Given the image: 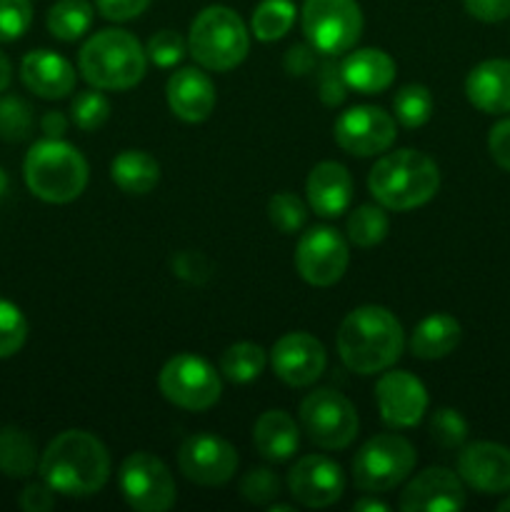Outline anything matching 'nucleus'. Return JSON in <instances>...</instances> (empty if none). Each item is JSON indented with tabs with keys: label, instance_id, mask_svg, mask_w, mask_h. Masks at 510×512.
Here are the masks:
<instances>
[{
	"label": "nucleus",
	"instance_id": "obj_16",
	"mask_svg": "<svg viewBox=\"0 0 510 512\" xmlns=\"http://www.w3.org/2000/svg\"><path fill=\"white\" fill-rule=\"evenodd\" d=\"M288 490L305 508H330L345 493V475L335 460L325 455H305L290 468Z\"/></svg>",
	"mask_w": 510,
	"mask_h": 512
},
{
	"label": "nucleus",
	"instance_id": "obj_52",
	"mask_svg": "<svg viewBox=\"0 0 510 512\" xmlns=\"http://www.w3.org/2000/svg\"><path fill=\"white\" fill-rule=\"evenodd\" d=\"M268 512H293V505H270Z\"/></svg>",
	"mask_w": 510,
	"mask_h": 512
},
{
	"label": "nucleus",
	"instance_id": "obj_19",
	"mask_svg": "<svg viewBox=\"0 0 510 512\" xmlns=\"http://www.w3.org/2000/svg\"><path fill=\"white\" fill-rule=\"evenodd\" d=\"M458 475L483 495L510 490V448L500 443H470L458 455Z\"/></svg>",
	"mask_w": 510,
	"mask_h": 512
},
{
	"label": "nucleus",
	"instance_id": "obj_48",
	"mask_svg": "<svg viewBox=\"0 0 510 512\" xmlns=\"http://www.w3.org/2000/svg\"><path fill=\"white\" fill-rule=\"evenodd\" d=\"M40 128H43V133L48 135V138H63L65 130H68V120H65V115L58 113V110H50V113H45L43 120H40Z\"/></svg>",
	"mask_w": 510,
	"mask_h": 512
},
{
	"label": "nucleus",
	"instance_id": "obj_25",
	"mask_svg": "<svg viewBox=\"0 0 510 512\" xmlns=\"http://www.w3.org/2000/svg\"><path fill=\"white\" fill-rule=\"evenodd\" d=\"M253 445L270 463H285L300 445V430L285 410H265L253 428Z\"/></svg>",
	"mask_w": 510,
	"mask_h": 512
},
{
	"label": "nucleus",
	"instance_id": "obj_32",
	"mask_svg": "<svg viewBox=\"0 0 510 512\" xmlns=\"http://www.w3.org/2000/svg\"><path fill=\"white\" fill-rule=\"evenodd\" d=\"M390 220L383 205H360L348 218V238L358 248H375L388 238Z\"/></svg>",
	"mask_w": 510,
	"mask_h": 512
},
{
	"label": "nucleus",
	"instance_id": "obj_34",
	"mask_svg": "<svg viewBox=\"0 0 510 512\" xmlns=\"http://www.w3.org/2000/svg\"><path fill=\"white\" fill-rule=\"evenodd\" d=\"M33 130V110L25 100L15 95L0 98V138L10 143H20Z\"/></svg>",
	"mask_w": 510,
	"mask_h": 512
},
{
	"label": "nucleus",
	"instance_id": "obj_14",
	"mask_svg": "<svg viewBox=\"0 0 510 512\" xmlns=\"http://www.w3.org/2000/svg\"><path fill=\"white\" fill-rule=\"evenodd\" d=\"M180 473L195 485H225L238 470V453L228 440L210 433L190 435L178 450Z\"/></svg>",
	"mask_w": 510,
	"mask_h": 512
},
{
	"label": "nucleus",
	"instance_id": "obj_45",
	"mask_svg": "<svg viewBox=\"0 0 510 512\" xmlns=\"http://www.w3.org/2000/svg\"><path fill=\"white\" fill-rule=\"evenodd\" d=\"M470 18L480 23H503L510 18V0H463Z\"/></svg>",
	"mask_w": 510,
	"mask_h": 512
},
{
	"label": "nucleus",
	"instance_id": "obj_26",
	"mask_svg": "<svg viewBox=\"0 0 510 512\" xmlns=\"http://www.w3.org/2000/svg\"><path fill=\"white\" fill-rule=\"evenodd\" d=\"M460 323L448 313H433L415 325L410 335V353L420 360H440L460 345Z\"/></svg>",
	"mask_w": 510,
	"mask_h": 512
},
{
	"label": "nucleus",
	"instance_id": "obj_5",
	"mask_svg": "<svg viewBox=\"0 0 510 512\" xmlns=\"http://www.w3.org/2000/svg\"><path fill=\"white\" fill-rule=\"evenodd\" d=\"M25 183L45 203H73L88 185V163L83 153L60 138H45L25 155Z\"/></svg>",
	"mask_w": 510,
	"mask_h": 512
},
{
	"label": "nucleus",
	"instance_id": "obj_37",
	"mask_svg": "<svg viewBox=\"0 0 510 512\" xmlns=\"http://www.w3.org/2000/svg\"><path fill=\"white\" fill-rule=\"evenodd\" d=\"M73 123L78 125L85 133H93V130L103 128L110 118V100L95 90H85V93L75 95L73 100Z\"/></svg>",
	"mask_w": 510,
	"mask_h": 512
},
{
	"label": "nucleus",
	"instance_id": "obj_13",
	"mask_svg": "<svg viewBox=\"0 0 510 512\" xmlns=\"http://www.w3.org/2000/svg\"><path fill=\"white\" fill-rule=\"evenodd\" d=\"M335 143L350 155L373 158L395 143V118L375 105H355L338 115L333 125Z\"/></svg>",
	"mask_w": 510,
	"mask_h": 512
},
{
	"label": "nucleus",
	"instance_id": "obj_33",
	"mask_svg": "<svg viewBox=\"0 0 510 512\" xmlns=\"http://www.w3.org/2000/svg\"><path fill=\"white\" fill-rule=\"evenodd\" d=\"M433 108V95H430V90L420 83L403 85L393 98L395 120L410 130L428 123V120L433 118Z\"/></svg>",
	"mask_w": 510,
	"mask_h": 512
},
{
	"label": "nucleus",
	"instance_id": "obj_31",
	"mask_svg": "<svg viewBox=\"0 0 510 512\" xmlns=\"http://www.w3.org/2000/svg\"><path fill=\"white\" fill-rule=\"evenodd\" d=\"M265 350L258 343H235L220 355V373L230 380V383H253L260 378L265 370Z\"/></svg>",
	"mask_w": 510,
	"mask_h": 512
},
{
	"label": "nucleus",
	"instance_id": "obj_3",
	"mask_svg": "<svg viewBox=\"0 0 510 512\" xmlns=\"http://www.w3.org/2000/svg\"><path fill=\"white\" fill-rule=\"evenodd\" d=\"M440 188V170L420 150H395L383 155L368 175V190L388 210H413L430 203Z\"/></svg>",
	"mask_w": 510,
	"mask_h": 512
},
{
	"label": "nucleus",
	"instance_id": "obj_11",
	"mask_svg": "<svg viewBox=\"0 0 510 512\" xmlns=\"http://www.w3.org/2000/svg\"><path fill=\"white\" fill-rule=\"evenodd\" d=\"M120 493L125 503L140 512H165L175 505L173 473L160 458L150 453H133L123 460L118 473Z\"/></svg>",
	"mask_w": 510,
	"mask_h": 512
},
{
	"label": "nucleus",
	"instance_id": "obj_35",
	"mask_svg": "<svg viewBox=\"0 0 510 512\" xmlns=\"http://www.w3.org/2000/svg\"><path fill=\"white\" fill-rule=\"evenodd\" d=\"M430 438L443 450L463 448L468 440V423L453 408H440L430 415Z\"/></svg>",
	"mask_w": 510,
	"mask_h": 512
},
{
	"label": "nucleus",
	"instance_id": "obj_22",
	"mask_svg": "<svg viewBox=\"0 0 510 512\" xmlns=\"http://www.w3.org/2000/svg\"><path fill=\"white\" fill-rule=\"evenodd\" d=\"M20 78L30 93L48 100H60L73 93L75 68L53 50H33L20 63Z\"/></svg>",
	"mask_w": 510,
	"mask_h": 512
},
{
	"label": "nucleus",
	"instance_id": "obj_51",
	"mask_svg": "<svg viewBox=\"0 0 510 512\" xmlns=\"http://www.w3.org/2000/svg\"><path fill=\"white\" fill-rule=\"evenodd\" d=\"M5 190H8V175H5V170L0 168V195H3Z\"/></svg>",
	"mask_w": 510,
	"mask_h": 512
},
{
	"label": "nucleus",
	"instance_id": "obj_50",
	"mask_svg": "<svg viewBox=\"0 0 510 512\" xmlns=\"http://www.w3.org/2000/svg\"><path fill=\"white\" fill-rule=\"evenodd\" d=\"M10 78H13V70H10V60L0 53V93L10 85Z\"/></svg>",
	"mask_w": 510,
	"mask_h": 512
},
{
	"label": "nucleus",
	"instance_id": "obj_23",
	"mask_svg": "<svg viewBox=\"0 0 510 512\" xmlns=\"http://www.w3.org/2000/svg\"><path fill=\"white\" fill-rule=\"evenodd\" d=\"M465 95L480 113H510V60L493 58L475 65L465 78Z\"/></svg>",
	"mask_w": 510,
	"mask_h": 512
},
{
	"label": "nucleus",
	"instance_id": "obj_46",
	"mask_svg": "<svg viewBox=\"0 0 510 512\" xmlns=\"http://www.w3.org/2000/svg\"><path fill=\"white\" fill-rule=\"evenodd\" d=\"M488 150L490 155H493L495 163H498L505 173H510V118L500 120V123H495L493 128H490Z\"/></svg>",
	"mask_w": 510,
	"mask_h": 512
},
{
	"label": "nucleus",
	"instance_id": "obj_20",
	"mask_svg": "<svg viewBox=\"0 0 510 512\" xmlns=\"http://www.w3.org/2000/svg\"><path fill=\"white\" fill-rule=\"evenodd\" d=\"M165 98L175 118L203 123L215 110V85L200 68H180L168 78Z\"/></svg>",
	"mask_w": 510,
	"mask_h": 512
},
{
	"label": "nucleus",
	"instance_id": "obj_49",
	"mask_svg": "<svg viewBox=\"0 0 510 512\" xmlns=\"http://www.w3.org/2000/svg\"><path fill=\"white\" fill-rule=\"evenodd\" d=\"M355 512H388L390 508L385 503H380V500H375L373 495H368V498L358 500V503L353 505Z\"/></svg>",
	"mask_w": 510,
	"mask_h": 512
},
{
	"label": "nucleus",
	"instance_id": "obj_12",
	"mask_svg": "<svg viewBox=\"0 0 510 512\" xmlns=\"http://www.w3.org/2000/svg\"><path fill=\"white\" fill-rule=\"evenodd\" d=\"M348 263V243L335 228L318 225L300 235L298 248H295V270L308 285L330 288L343 278Z\"/></svg>",
	"mask_w": 510,
	"mask_h": 512
},
{
	"label": "nucleus",
	"instance_id": "obj_9",
	"mask_svg": "<svg viewBox=\"0 0 510 512\" xmlns=\"http://www.w3.org/2000/svg\"><path fill=\"white\" fill-rule=\"evenodd\" d=\"M158 385L168 403L190 413L213 408L223 393V383L213 365L193 353H180L170 358L160 370Z\"/></svg>",
	"mask_w": 510,
	"mask_h": 512
},
{
	"label": "nucleus",
	"instance_id": "obj_7",
	"mask_svg": "<svg viewBox=\"0 0 510 512\" xmlns=\"http://www.w3.org/2000/svg\"><path fill=\"white\" fill-rule=\"evenodd\" d=\"M415 460V448L403 435H375L355 453L353 480L368 495L388 493L410 478Z\"/></svg>",
	"mask_w": 510,
	"mask_h": 512
},
{
	"label": "nucleus",
	"instance_id": "obj_40",
	"mask_svg": "<svg viewBox=\"0 0 510 512\" xmlns=\"http://www.w3.org/2000/svg\"><path fill=\"white\" fill-rule=\"evenodd\" d=\"M185 50H188V45H185V40L175 30H160L145 45V55L158 68H173V65H178L183 60Z\"/></svg>",
	"mask_w": 510,
	"mask_h": 512
},
{
	"label": "nucleus",
	"instance_id": "obj_36",
	"mask_svg": "<svg viewBox=\"0 0 510 512\" xmlns=\"http://www.w3.org/2000/svg\"><path fill=\"white\" fill-rule=\"evenodd\" d=\"M268 218L280 233L290 235L298 233L300 228L308 220V208H305L303 200L293 193H275L268 200Z\"/></svg>",
	"mask_w": 510,
	"mask_h": 512
},
{
	"label": "nucleus",
	"instance_id": "obj_15",
	"mask_svg": "<svg viewBox=\"0 0 510 512\" xmlns=\"http://www.w3.org/2000/svg\"><path fill=\"white\" fill-rule=\"evenodd\" d=\"M270 363H273L275 375L285 385L308 388L325 373L328 355L318 338L303 333V330H295V333H285L283 338L275 340L273 350H270Z\"/></svg>",
	"mask_w": 510,
	"mask_h": 512
},
{
	"label": "nucleus",
	"instance_id": "obj_6",
	"mask_svg": "<svg viewBox=\"0 0 510 512\" xmlns=\"http://www.w3.org/2000/svg\"><path fill=\"white\" fill-rule=\"evenodd\" d=\"M188 50L203 70L228 73L248 58L250 33L235 10L208 5L190 23Z\"/></svg>",
	"mask_w": 510,
	"mask_h": 512
},
{
	"label": "nucleus",
	"instance_id": "obj_24",
	"mask_svg": "<svg viewBox=\"0 0 510 512\" xmlns=\"http://www.w3.org/2000/svg\"><path fill=\"white\" fill-rule=\"evenodd\" d=\"M395 70H398L395 68V60L380 48L355 50V53H350L340 63V73H343L348 88L363 95H375L388 90L395 80Z\"/></svg>",
	"mask_w": 510,
	"mask_h": 512
},
{
	"label": "nucleus",
	"instance_id": "obj_39",
	"mask_svg": "<svg viewBox=\"0 0 510 512\" xmlns=\"http://www.w3.org/2000/svg\"><path fill=\"white\" fill-rule=\"evenodd\" d=\"M33 23L30 0H0V43H13Z\"/></svg>",
	"mask_w": 510,
	"mask_h": 512
},
{
	"label": "nucleus",
	"instance_id": "obj_2",
	"mask_svg": "<svg viewBox=\"0 0 510 512\" xmlns=\"http://www.w3.org/2000/svg\"><path fill=\"white\" fill-rule=\"evenodd\" d=\"M38 470L55 493L65 498H88L108 483L110 455L88 430H65L50 440Z\"/></svg>",
	"mask_w": 510,
	"mask_h": 512
},
{
	"label": "nucleus",
	"instance_id": "obj_29",
	"mask_svg": "<svg viewBox=\"0 0 510 512\" xmlns=\"http://www.w3.org/2000/svg\"><path fill=\"white\" fill-rule=\"evenodd\" d=\"M93 25V5L88 0H58L48 10V30L63 43L80 40Z\"/></svg>",
	"mask_w": 510,
	"mask_h": 512
},
{
	"label": "nucleus",
	"instance_id": "obj_1",
	"mask_svg": "<svg viewBox=\"0 0 510 512\" xmlns=\"http://www.w3.org/2000/svg\"><path fill=\"white\" fill-rule=\"evenodd\" d=\"M403 348V325L383 305H360L340 323L338 355L358 375L385 373L398 363Z\"/></svg>",
	"mask_w": 510,
	"mask_h": 512
},
{
	"label": "nucleus",
	"instance_id": "obj_30",
	"mask_svg": "<svg viewBox=\"0 0 510 512\" xmlns=\"http://www.w3.org/2000/svg\"><path fill=\"white\" fill-rule=\"evenodd\" d=\"M295 23L293 0H260L250 18V30L260 43H275L285 38Z\"/></svg>",
	"mask_w": 510,
	"mask_h": 512
},
{
	"label": "nucleus",
	"instance_id": "obj_10",
	"mask_svg": "<svg viewBox=\"0 0 510 512\" xmlns=\"http://www.w3.org/2000/svg\"><path fill=\"white\" fill-rule=\"evenodd\" d=\"M300 425L310 443L323 450H345L358 435V413L338 390L320 388L300 403Z\"/></svg>",
	"mask_w": 510,
	"mask_h": 512
},
{
	"label": "nucleus",
	"instance_id": "obj_42",
	"mask_svg": "<svg viewBox=\"0 0 510 512\" xmlns=\"http://www.w3.org/2000/svg\"><path fill=\"white\" fill-rule=\"evenodd\" d=\"M315 78H318V95H320V100H323V105L335 108V105L343 103L350 88H348V83H345L343 73H340V65H335V63L318 65V73H315Z\"/></svg>",
	"mask_w": 510,
	"mask_h": 512
},
{
	"label": "nucleus",
	"instance_id": "obj_47",
	"mask_svg": "<svg viewBox=\"0 0 510 512\" xmlns=\"http://www.w3.org/2000/svg\"><path fill=\"white\" fill-rule=\"evenodd\" d=\"M53 493H55V490L50 488V485L43 480V483L28 485V488L20 493L18 503L25 512H48L55 505Z\"/></svg>",
	"mask_w": 510,
	"mask_h": 512
},
{
	"label": "nucleus",
	"instance_id": "obj_41",
	"mask_svg": "<svg viewBox=\"0 0 510 512\" xmlns=\"http://www.w3.org/2000/svg\"><path fill=\"white\" fill-rule=\"evenodd\" d=\"M280 480L270 468H253L240 480V495L253 505H268L270 500L278 498Z\"/></svg>",
	"mask_w": 510,
	"mask_h": 512
},
{
	"label": "nucleus",
	"instance_id": "obj_43",
	"mask_svg": "<svg viewBox=\"0 0 510 512\" xmlns=\"http://www.w3.org/2000/svg\"><path fill=\"white\" fill-rule=\"evenodd\" d=\"M150 5V0H95V8L103 18L115 20V23H125L143 13Z\"/></svg>",
	"mask_w": 510,
	"mask_h": 512
},
{
	"label": "nucleus",
	"instance_id": "obj_8",
	"mask_svg": "<svg viewBox=\"0 0 510 512\" xmlns=\"http://www.w3.org/2000/svg\"><path fill=\"white\" fill-rule=\"evenodd\" d=\"M300 23L308 43L325 58L348 53L363 33V13L355 0H305Z\"/></svg>",
	"mask_w": 510,
	"mask_h": 512
},
{
	"label": "nucleus",
	"instance_id": "obj_44",
	"mask_svg": "<svg viewBox=\"0 0 510 512\" xmlns=\"http://www.w3.org/2000/svg\"><path fill=\"white\" fill-rule=\"evenodd\" d=\"M285 73L290 75H308L318 70V50L310 43H298L285 53Z\"/></svg>",
	"mask_w": 510,
	"mask_h": 512
},
{
	"label": "nucleus",
	"instance_id": "obj_4",
	"mask_svg": "<svg viewBox=\"0 0 510 512\" xmlns=\"http://www.w3.org/2000/svg\"><path fill=\"white\" fill-rule=\"evenodd\" d=\"M78 68L98 90H130L145 78L148 55L133 33L120 28L90 35L80 48Z\"/></svg>",
	"mask_w": 510,
	"mask_h": 512
},
{
	"label": "nucleus",
	"instance_id": "obj_18",
	"mask_svg": "<svg viewBox=\"0 0 510 512\" xmlns=\"http://www.w3.org/2000/svg\"><path fill=\"white\" fill-rule=\"evenodd\" d=\"M465 508V485L448 468H428L415 475L400 493L405 512H455Z\"/></svg>",
	"mask_w": 510,
	"mask_h": 512
},
{
	"label": "nucleus",
	"instance_id": "obj_53",
	"mask_svg": "<svg viewBox=\"0 0 510 512\" xmlns=\"http://www.w3.org/2000/svg\"><path fill=\"white\" fill-rule=\"evenodd\" d=\"M498 510H500V512H510V498H505L503 503L498 505Z\"/></svg>",
	"mask_w": 510,
	"mask_h": 512
},
{
	"label": "nucleus",
	"instance_id": "obj_27",
	"mask_svg": "<svg viewBox=\"0 0 510 512\" xmlns=\"http://www.w3.org/2000/svg\"><path fill=\"white\" fill-rule=\"evenodd\" d=\"M110 178L123 193L145 195L158 185L160 163L145 150H123L110 163Z\"/></svg>",
	"mask_w": 510,
	"mask_h": 512
},
{
	"label": "nucleus",
	"instance_id": "obj_28",
	"mask_svg": "<svg viewBox=\"0 0 510 512\" xmlns=\"http://www.w3.org/2000/svg\"><path fill=\"white\" fill-rule=\"evenodd\" d=\"M38 465V450L25 430L0 428V473L8 478H28Z\"/></svg>",
	"mask_w": 510,
	"mask_h": 512
},
{
	"label": "nucleus",
	"instance_id": "obj_38",
	"mask_svg": "<svg viewBox=\"0 0 510 512\" xmlns=\"http://www.w3.org/2000/svg\"><path fill=\"white\" fill-rule=\"evenodd\" d=\"M28 340V323L18 305L0 298V360L18 353Z\"/></svg>",
	"mask_w": 510,
	"mask_h": 512
},
{
	"label": "nucleus",
	"instance_id": "obj_21",
	"mask_svg": "<svg viewBox=\"0 0 510 512\" xmlns=\"http://www.w3.org/2000/svg\"><path fill=\"white\" fill-rule=\"evenodd\" d=\"M308 205L320 218H338L350 208L353 200V178L348 168L335 160H323L315 165L305 183Z\"/></svg>",
	"mask_w": 510,
	"mask_h": 512
},
{
	"label": "nucleus",
	"instance_id": "obj_17",
	"mask_svg": "<svg viewBox=\"0 0 510 512\" xmlns=\"http://www.w3.org/2000/svg\"><path fill=\"white\" fill-rule=\"evenodd\" d=\"M375 400H378L380 418L393 430L413 428L428 410V390L405 370L383 373L375 385Z\"/></svg>",
	"mask_w": 510,
	"mask_h": 512
}]
</instances>
